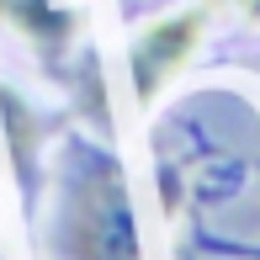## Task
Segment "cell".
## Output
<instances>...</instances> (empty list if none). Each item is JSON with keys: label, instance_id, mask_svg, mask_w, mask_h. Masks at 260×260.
I'll use <instances>...</instances> for the list:
<instances>
[{"label": "cell", "instance_id": "cell-1", "mask_svg": "<svg viewBox=\"0 0 260 260\" xmlns=\"http://www.w3.org/2000/svg\"><path fill=\"white\" fill-rule=\"evenodd\" d=\"M58 244H64V260H144L138 218L127 202L122 170L112 159H85L69 175Z\"/></svg>", "mask_w": 260, "mask_h": 260}, {"label": "cell", "instance_id": "cell-2", "mask_svg": "<svg viewBox=\"0 0 260 260\" xmlns=\"http://www.w3.org/2000/svg\"><path fill=\"white\" fill-rule=\"evenodd\" d=\"M202 21H207V11H175V16H159L149 27H138V38L127 43V75H133L138 106H149L181 75V64L202 43Z\"/></svg>", "mask_w": 260, "mask_h": 260}, {"label": "cell", "instance_id": "cell-3", "mask_svg": "<svg viewBox=\"0 0 260 260\" xmlns=\"http://www.w3.org/2000/svg\"><path fill=\"white\" fill-rule=\"evenodd\" d=\"M0 21L43 58H58L80 43V6L75 0H0Z\"/></svg>", "mask_w": 260, "mask_h": 260}, {"label": "cell", "instance_id": "cell-4", "mask_svg": "<svg viewBox=\"0 0 260 260\" xmlns=\"http://www.w3.org/2000/svg\"><path fill=\"white\" fill-rule=\"evenodd\" d=\"M212 6H229V11H239V16L260 21V0H212Z\"/></svg>", "mask_w": 260, "mask_h": 260}, {"label": "cell", "instance_id": "cell-5", "mask_svg": "<svg viewBox=\"0 0 260 260\" xmlns=\"http://www.w3.org/2000/svg\"><path fill=\"white\" fill-rule=\"evenodd\" d=\"M0 260H6V255H0Z\"/></svg>", "mask_w": 260, "mask_h": 260}]
</instances>
